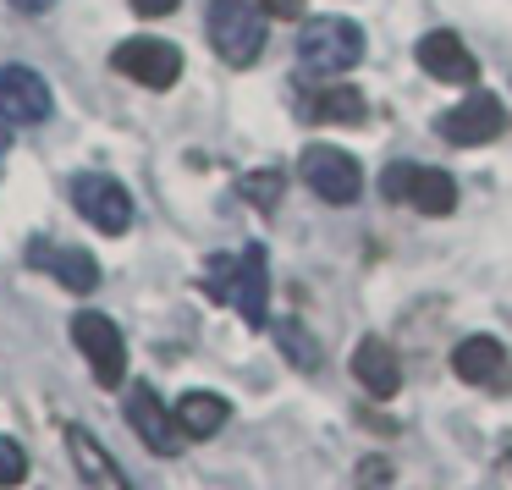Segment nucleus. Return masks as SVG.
Here are the masks:
<instances>
[{
	"mask_svg": "<svg viewBox=\"0 0 512 490\" xmlns=\"http://www.w3.org/2000/svg\"><path fill=\"white\" fill-rule=\"evenodd\" d=\"M67 452H72V463H78V474L89 479V490H133L122 474V463L89 435V424H67Z\"/></svg>",
	"mask_w": 512,
	"mask_h": 490,
	"instance_id": "nucleus-16",
	"label": "nucleus"
},
{
	"mask_svg": "<svg viewBox=\"0 0 512 490\" xmlns=\"http://www.w3.org/2000/svg\"><path fill=\"white\" fill-rule=\"evenodd\" d=\"M28 479V452L12 441V435H0V490H12Z\"/></svg>",
	"mask_w": 512,
	"mask_h": 490,
	"instance_id": "nucleus-21",
	"label": "nucleus"
},
{
	"mask_svg": "<svg viewBox=\"0 0 512 490\" xmlns=\"http://www.w3.org/2000/svg\"><path fill=\"white\" fill-rule=\"evenodd\" d=\"M28 265L34 270H45V276H56L67 292H94L100 287V265H94V254H83V248H67V243H50V237H34L28 243Z\"/></svg>",
	"mask_w": 512,
	"mask_h": 490,
	"instance_id": "nucleus-12",
	"label": "nucleus"
},
{
	"mask_svg": "<svg viewBox=\"0 0 512 490\" xmlns=\"http://www.w3.org/2000/svg\"><path fill=\"white\" fill-rule=\"evenodd\" d=\"M111 67L122 72V78H133L138 89H160V94H166L171 83L182 78V50L166 45V39L138 34V39H122V45L111 50Z\"/></svg>",
	"mask_w": 512,
	"mask_h": 490,
	"instance_id": "nucleus-9",
	"label": "nucleus"
},
{
	"mask_svg": "<svg viewBox=\"0 0 512 490\" xmlns=\"http://www.w3.org/2000/svg\"><path fill=\"white\" fill-rule=\"evenodd\" d=\"M358 490H391V463L386 457H364V463H358Z\"/></svg>",
	"mask_w": 512,
	"mask_h": 490,
	"instance_id": "nucleus-22",
	"label": "nucleus"
},
{
	"mask_svg": "<svg viewBox=\"0 0 512 490\" xmlns=\"http://www.w3.org/2000/svg\"><path fill=\"white\" fill-rule=\"evenodd\" d=\"M298 177L309 182L325 204H353L358 193H364V166H358L347 149H336V144H309V149H303V155H298Z\"/></svg>",
	"mask_w": 512,
	"mask_h": 490,
	"instance_id": "nucleus-8",
	"label": "nucleus"
},
{
	"mask_svg": "<svg viewBox=\"0 0 512 490\" xmlns=\"http://www.w3.org/2000/svg\"><path fill=\"white\" fill-rule=\"evenodd\" d=\"M50 111H56L50 83L34 67H23V61H6L0 67V116L12 127H39V122H50Z\"/></svg>",
	"mask_w": 512,
	"mask_h": 490,
	"instance_id": "nucleus-11",
	"label": "nucleus"
},
{
	"mask_svg": "<svg viewBox=\"0 0 512 490\" xmlns=\"http://www.w3.org/2000/svg\"><path fill=\"white\" fill-rule=\"evenodd\" d=\"M199 281H204V292H210L215 303L237 309V320H243L248 331H259V325L270 320V259H265L259 243L210 254Z\"/></svg>",
	"mask_w": 512,
	"mask_h": 490,
	"instance_id": "nucleus-1",
	"label": "nucleus"
},
{
	"mask_svg": "<svg viewBox=\"0 0 512 490\" xmlns=\"http://www.w3.org/2000/svg\"><path fill=\"white\" fill-rule=\"evenodd\" d=\"M435 133H441L452 149L496 144V138L507 133V105H501L496 94H485V89H468L463 105H452V111L435 116Z\"/></svg>",
	"mask_w": 512,
	"mask_h": 490,
	"instance_id": "nucleus-6",
	"label": "nucleus"
},
{
	"mask_svg": "<svg viewBox=\"0 0 512 490\" xmlns=\"http://www.w3.org/2000/svg\"><path fill=\"white\" fill-rule=\"evenodd\" d=\"M507 347L496 336H463L452 347V375L468 380V386H485V391H501L507 386Z\"/></svg>",
	"mask_w": 512,
	"mask_h": 490,
	"instance_id": "nucleus-14",
	"label": "nucleus"
},
{
	"mask_svg": "<svg viewBox=\"0 0 512 490\" xmlns=\"http://www.w3.org/2000/svg\"><path fill=\"white\" fill-rule=\"evenodd\" d=\"M270 17H281V23H292V17H303V0H259Z\"/></svg>",
	"mask_w": 512,
	"mask_h": 490,
	"instance_id": "nucleus-23",
	"label": "nucleus"
},
{
	"mask_svg": "<svg viewBox=\"0 0 512 490\" xmlns=\"http://www.w3.org/2000/svg\"><path fill=\"white\" fill-rule=\"evenodd\" d=\"M276 336H281V353H287V364H298V369H320V347H314L309 325L287 320V325H281Z\"/></svg>",
	"mask_w": 512,
	"mask_h": 490,
	"instance_id": "nucleus-20",
	"label": "nucleus"
},
{
	"mask_svg": "<svg viewBox=\"0 0 512 490\" xmlns=\"http://www.w3.org/2000/svg\"><path fill=\"white\" fill-rule=\"evenodd\" d=\"M265 23L270 12L259 0H210V12H204L210 45L226 67H254L265 56Z\"/></svg>",
	"mask_w": 512,
	"mask_h": 490,
	"instance_id": "nucleus-2",
	"label": "nucleus"
},
{
	"mask_svg": "<svg viewBox=\"0 0 512 490\" xmlns=\"http://www.w3.org/2000/svg\"><path fill=\"white\" fill-rule=\"evenodd\" d=\"M72 204L83 210V221L105 237H122L133 226V193L111 177V171H78L72 177Z\"/></svg>",
	"mask_w": 512,
	"mask_h": 490,
	"instance_id": "nucleus-7",
	"label": "nucleus"
},
{
	"mask_svg": "<svg viewBox=\"0 0 512 490\" xmlns=\"http://www.w3.org/2000/svg\"><path fill=\"white\" fill-rule=\"evenodd\" d=\"M353 380L369 391V397H397L402 391V358H397V347L391 342H380V336H364L358 342V353H353Z\"/></svg>",
	"mask_w": 512,
	"mask_h": 490,
	"instance_id": "nucleus-15",
	"label": "nucleus"
},
{
	"mask_svg": "<svg viewBox=\"0 0 512 490\" xmlns=\"http://www.w3.org/2000/svg\"><path fill=\"white\" fill-rule=\"evenodd\" d=\"M177 6H182V0H133V12H138V17H171Z\"/></svg>",
	"mask_w": 512,
	"mask_h": 490,
	"instance_id": "nucleus-24",
	"label": "nucleus"
},
{
	"mask_svg": "<svg viewBox=\"0 0 512 490\" xmlns=\"http://www.w3.org/2000/svg\"><path fill=\"white\" fill-rule=\"evenodd\" d=\"M127 424H133L138 441L155 457H177L182 446H188V435H182V424H177V408H166L155 386H127Z\"/></svg>",
	"mask_w": 512,
	"mask_h": 490,
	"instance_id": "nucleus-10",
	"label": "nucleus"
},
{
	"mask_svg": "<svg viewBox=\"0 0 512 490\" xmlns=\"http://www.w3.org/2000/svg\"><path fill=\"white\" fill-rule=\"evenodd\" d=\"M6 6H17V12L39 17V12H50V6H56V0H6Z\"/></svg>",
	"mask_w": 512,
	"mask_h": 490,
	"instance_id": "nucleus-25",
	"label": "nucleus"
},
{
	"mask_svg": "<svg viewBox=\"0 0 512 490\" xmlns=\"http://www.w3.org/2000/svg\"><path fill=\"white\" fill-rule=\"evenodd\" d=\"M281 188H287V171H281V166H265V171H248V177H237V193H243L254 210H276V204H281Z\"/></svg>",
	"mask_w": 512,
	"mask_h": 490,
	"instance_id": "nucleus-19",
	"label": "nucleus"
},
{
	"mask_svg": "<svg viewBox=\"0 0 512 490\" xmlns=\"http://www.w3.org/2000/svg\"><path fill=\"white\" fill-rule=\"evenodd\" d=\"M6 149H12V122L0 116V160H6Z\"/></svg>",
	"mask_w": 512,
	"mask_h": 490,
	"instance_id": "nucleus-26",
	"label": "nucleus"
},
{
	"mask_svg": "<svg viewBox=\"0 0 512 490\" xmlns=\"http://www.w3.org/2000/svg\"><path fill=\"white\" fill-rule=\"evenodd\" d=\"M72 342H78V353L89 358L94 380H100L105 391H116L127 380V342H122V331H116L111 314H100V309L72 314Z\"/></svg>",
	"mask_w": 512,
	"mask_h": 490,
	"instance_id": "nucleus-5",
	"label": "nucleus"
},
{
	"mask_svg": "<svg viewBox=\"0 0 512 490\" xmlns=\"http://www.w3.org/2000/svg\"><path fill=\"white\" fill-rule=\"evenodd\" d=\"M226 419H232V402L215 397V391H188V397L177 402V424H182L188 441H210V435H221Z\"/></svg>",
	"mask_w": 512,
	"mask_h": 490,
	"instance_id": "nucleus-18",
	"label": "nucleus"
},
{
	"mask_svg": "<svg viewBox=\"0 0 512 490\" xmlns=\"http://www.w3.org/2000/svg\"><path fill=\"white\" fill-rule=\"evenodd\" d=\"M298 61L303 72H320V78H342L364 61V28L353 17H309L298 34Z\"/></svg>",
	"mask_w": 512,
	"mask_h": 490,
	"instance_id": "nucleus-3",
	"label": "nucleus"
},
{
	"mask_svg": "<svg viewBox=\"0 0 512 490\" xmlns=\"http://www.w3.org/2000/svg\"><path fill=\"white\" fill-rule=\"evenodd\" d=\"M298 105H303V116H309V122H347V127H358L369 116L364 94L347 89V83H336V78H325L320 94H298Z\"/></svg>",
	"mask_w": 512,
	"mask_h": 490,
	"instance_id": "nucleus-17",
	"label": "nucleus"
},
{
	"mask_svg": "<svg viewBox=\"0 0 512 490\" xmlns=\"http://www.w3.org/2000/svg\"><path fill=\"white\" fill-rule=\"evenodd\" d=\"M380 199H408L419 215H435V221H441V215L457 210V182L435 166L397 160V166H386V177H380Z\"/></svg>",
	"mask_w": 512,
	"mask_h": 490,
	"instance_id": "nucleus-4",
	"label": "nucleus"
},
{
	"mask_svg": "<svg viewBox=\"0 0 512 490\" xmlns=\"http://www.w3.org/2000/svg\"><path fill=\"white\" fill-rule=\"evenodd\" d=\"M413 56H419V67L430 72L435 83H457V89H468V83L479 78V61L468 56V45L452 34V28H435V34H424Z\"/></svg>",
	"mask_w": 512,
	"mask_h": 490,
	"instance_id": "nucleus-13",
	"label": "nucleus"
}]
</instances>
